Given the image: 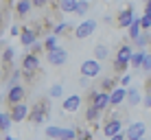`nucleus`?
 Returning a JSON list of instances; mask_svg holds the SVG:
<instances>
[{
    "label": "nucleus",
    "mask_w": 151,
    "mask_h": 140,
    "mask_svg": "<svg viewBox=\"0 0 151 140\" xmlns=\"http://www.w3.org/2000/svg\"><path fill=\"white\" fill-rule=\"evenodd\" d=\"M50 112V105H48V98H42V101H37V105L31 107V114L27 121L31 123V125H42V123L46 121V116H48Z\"/></svg>",
    "instance_id": "obj_1"
},
{
    "label": "nucleus",
    "mask_w": 151,
    "mask_h": 140,
    "mask_svg": "<svg viewBox=\"0 0 151 140\" xmlns=\"http://www.w3.org/2000/svg\"><path fill=\"white\" fill-rule=\"evenodd\" d=\"M46 138L50 140H77V129H70V127H55V125H48L44 129Z\"/></svg>",
    "instance_id": "obj_2"
},
{
    "label": "nucleus",
    "mask_w": 151,
    "mask_h": 140,
    "mask_svg": "<svg viewBox=\"0 0 151 140\" xmlns=\"http://www.w3.org/2000/svg\"><path fill=\"white\" fill-rule=\"evenodd\" d=\"M22 70H24V77L29 81H35V77L40 72V57L35 53H27L22 59Z\"/></svg>",
    "instance_id": "obj_3"
},
{
    "label": "nucleus",
    "mask_w": 151,
    "mask_h": 140,
    "mask_svg": "<svg viewBox=\"0 0 151 140\" xmlns=\"http://www.w3.org/2000/svg\"><path fill=\"white\" fill-rule=\"evenodd\" d=\"M79 72L83 77H90V79H96V77H101V61L99 59H86L81 64Z\"/></svg>",
    "instance_id": "obj_4"
},
{
    "label": "nucleus",
    "mask_w": 151,
    "mask_h": 140,
    "mask_svg": "<svg viewBox=\"0 0 151 140\" xmlns=\"http://www.w3.org/2000/svg\"><path fill=\"white\" fill-rule=\"evenodd\" d=\"M94 31H96V22H94V20H83L81 24H77V29H75V33H72V37L86 39V37H90Z\"/></svg>",
    "instance_id": "obj_5"
},
{
    "label": "nucleus",
    "mask_w": 151,
    "mask_h": 140,
    "mask_svg": "<svg viewBox=\"0 0 151 140\" xmlns=\"http://www.w3.org/2000/svg\"><path fill=\"white\" fill-rule=\"evenodd\" d=\"M46 61L53 64V66H64L66 61H68V53H66V48L57 46L53 50H46Z\"/></svg>",
    "instance_id": "obj_6"
},
{
    "label": "nucleus",
    "mask_w": 151,
    "mask_h": 140,
    "mask_svg": "<svg viewBox=\"0 0 151 140\" xmlns=\"http://www.w3.org/2000/svg\"><path fill=\"white\" fill-rule=\"evenodd\" d=\"M24 96H27V88L24 85H11L7 90V105L11 107V105H15V103H22L24 101Z\"/></svg>",
    "instance_id": "obj_7"
},
{
    "label": "nucleus",
    "mask_w": 151,
    "mask_h": 140,
    "mask_svg": "<svg viewBox=\"0 0 151 140\" xmlns=\"http://www.w3.org/2000/svg\"><path fill=\"white\" fill-rule=\"evenodd\" d=\"M145 134H147V125L142 121H138V123H132L127 127L125 136H127V140H140V138H145Z\"/></svg>",
    "instance_id": "obj_8"
},
{
    "label": "nucleus",
    "mask_w": 151,
    "mask_h": 140,
    "mask_svg": "<svg viewBox=\"0 0 151 140\" xmlns=\"http://www.w3.org/2000/svg\"><path fill=\"white\" fill-rule=\"evenodd\" d=\"M134 20H136V18H134V7L129 4L127 9H123V11L116 15V27L118 29H129Z\"/></svg>",
    "instance_id": "obj_9"
},
{
    "label": "nucleus",
    "mask_w": 151,
    "mask_h": 140,
    "mask_svg": "<svg viewBox=\"0 0 151 140\" xmlns=\"http://www.w3.org/2000/svg\"><path fill=\"white\" fill-rule=\"evenodd\" d=\"M9 112H11V116H13V121H15V123H22L24 118H29L31 107L22 101V103H15V105H11V107H9Z\"/></svg>",
    "instance_id": "obj_10"
},
{
    "label": "nucleus",
    "mask_w": 151,
    "mask_h": 140,
    "mask_svg": "<svg viewBox=\"0 0 151 140\" xmlns=\"http://www.w3.org/2000/svg\"><path fill=\"white\" fill-rule=\"evenodd\" d=\"M121 127H123L121 118L112 116V118H107V123L103 125V134H105L107 138H112V136H116V134H121Z\"/></svg>",
    "instance_id": "obj_11"
},
{
    "label": "nucleus",
    "mask_w": 151,
    "mask_h": 140,
    "mask_svg": "<svg viewBox=\"0 0 151 140\" xmlns=\"http://www.w3.org/2000/svg\"><path fill=\"white\" fill-rule=\"evenodd\" d=\"M37 37H40V33L35 29H27V27H24L22 33H20V42H22L24 48H31V46L37 42Z\"/></svg>",
    "instance_id": "obj_12"
},
{
    "label": "nucleus",
    "mask_w": 151,
    "mask_h": 140,
    "mask_svg": "<svg viewBox=\"0 0 151 140\" xmlns=\"http://www.w3.org/2000/svg\"><path fill=\"white\" fill-rule=\"evenodd\" d=\"M81 103H83V96L72 94V96H68V98H64V103H61V110L68 112V114H72V112H77V110L81 107Z\"/></svg>",
    "instance_id": "obj_13"
},
{
    "label": "nucleus",
    "mask_w": 151,
    "mask_h": 140,
    "mask_svg": "<svg viewBox=\"0 0 151 140\" xmlns=\"http://www.w3.org/2000/svg\"><path fill=\"white\" fill-rule=\"evenodd\" d=\"M90 105H94L96 110L105 112L107 107L112 105V103H110V92H96V96L92 98V103H90Z\"/></svg>",
    "instance_id": "obj_14"
},
{
    "label": "nucleus",
    "mask_w": 151,
    "mask_h": 140,
    "mask_svg": "<svg viewBox=\"0 0 151 140\" xmlns=\"http://www.w3.org/2000/svg\"><path fill=\"white\" fill-rule=\"evenodd\" d=\"M125 98H127V88H125V85H118V88H114V90L110 92V103H112V107L121 105Z\"/></svg>",
    "instance_id": "obj_15"
},
{
    "label": "nucleus",
    "mask_w": 151,
    "mask_h": 140,
    "mask_svg": "<svg viewBox=\"0 0 151 140\" xmlns=\"http://www.w3.org/2000/svg\"><path fill=\"white\" fill-rule=\"evenodd\" d=\"M134 53H136V50H134L129 44H121V46H118V50H116V57H114V59L129 64V61H132V57H134Z\"/></svg>",
    "instance_id": "obj_16"
},
{
    "label": "nucleus",
    "mask_w": 151,
    "mask_h": 140,
    "mask_svg": "<svg viewBox=\"0 0 151 140\" xmlns=\"http://www.w3.org/2000/svg\"><path fill=\"white\" fill-rule=\"evenodd\" d=\"M31 9H33V0H18V2H15V15H18V18L29 15Z\"/></svg>",
    "instance_id": "obj_17"
},
{
    "label": "nucleus",
    "mask_w": 151,
    "mask_h": 140,
    "mask_svg": "<svg viewBox=\"0 0 151 140\" xmlns=\"http://www.w3.org/2000/svg\"><path fill=\"white\" fill-rule=\"evenodd\" d=\"M125 103H127V107H136L142 103V98H140V92L136 88H129L127 90V98H125Z\"/></svg>",
    "instance_id": "obj_18"
},
{
    "label": "nucleus",
    "mask_w": 151,
    "mask_h": 140,
    "mask_svg": "<svg viewBox=\"0 0 151 140\" xmlns=\"http://www.w3.org/2000/svg\"><path fill=\"white\" fill-rule=\"evenodd\" d=\"M116 83H118V79H116L114 75H110V77H103V79H101V85H99V90H101V92H112L114 88H118Z\"/></svg>",
    "instance_id": "obj_19"
},
{
    "label": "nucleus",
    "mask_w": 151,
    "mask_h": 140,
    "mask_svg": "<svg viewBox=\"0 0 151 140\" xmlns=\"http://www.w3.org/2000/svg\"><path fill=\"white\" fill-rule=\"evenodd\" d=\"M53 33L55 35H70V33H75V29H72V24H68V22H57L55 27H53Z\"/></svg>",
    "instance_id": "obj_20"
},
{
    "label": "nucleus",
    "mask_w": 151,
    "mask_h": 140,
    "mask_svg": "<svg viewBox=\"0 0 151 140\" xmlns=\"http://www.w3.org/2000/svg\"><path fill=\"white\" fill-rule=\"evenodd\" d=\"M11 123H15L13 116H11V112H2V114H0V129H2V134H9Z\"/></svg>",
    "instance_id": "obj_21"
},
{
    "label": "nucleus",
    "mask_w": 151,
    "mask_h": 140,
    "mask_svg": "<svg viewBox=\"0 0 151 140\" xmlns=\"http://www.w3.org/2000/svg\"><path fill=\"white\" fill-rule=\"evenodd\" d=\"M145 55H147V50L145 48H140V50H136V53H134V57H132V61H129V66H132V68H140V66H142V61H145Z\"/></svg>",
    "instance_id": "obj_22"
},
{
    "label": "nucleus",
    "mask_w": 151,
    "mask_h": 140,
    "mask_svg": "<svg viewBox=\"0 0 151 140\" xmlns=\"http://www.w3.org/2000/svg\"><path fill=\"white\" fill-rule=\"evenodd\" d=\"M107 57H110V48H107L105 44H96V46H94V59L105 61Z\"/></svg>",
    "instance_id": "obj_23"
},
{
    "label": "nucleus",
    "mask_w": 151,
    "mask_h": 140,
    "mask_svg": "<svg viewBox=\"0 0 151 140\" xmlns=\"http://www.w3.org/2000/svg\"><path fill=\"white\" fill-rule=\"evenodd\" d=\"M101 114H103V112H101V110H96L94 105H88V110H86V121L92 125V123H96L99 118H101Z\"/></svg>",
    "instance_id": "obj_24"
},
{
    "label": "nucleus",
    "mask_w": 151,
    "mask_h": 140,
    "mask_svg": "<svg viewBox=\"0 0 151 140\" xmlns=\"http://www.w3.org/2000/svg\"><path fill=\"white\" fill-rule=\"evenodd\" d=\"M77 4H79V0H59V9L64 13H75Z\"/></svg>",
    "instance_id": "obj_25"
},
{
    "label": "nucleus",
    "mask_w": 151,
    "mask_h": 140,
    "mask_svg": "<svg viewBox=\"0 0 151 140\" xmlns=\"http://www.w3.org/2000/svg\"><path fill=\"white\" fill-rule=\"evenodd\" d=\"M132 42H134V46H136V48H145L147 44H151V35H149V33L138 35V37H136V39H132Z\"/></svg>",
    "instance_id": "obj_26"
},
{
    "label": "nucleus",
    "mask_w": 151,
    "mask_h": 140,
    "mask_svg": "<svg viewBox=\"0 0 151 140\" xmlns=\"http://www.w3.org/2000/svg\"><path fill=\"white\" fill-rule=\"evenodd\" d=\"M57 37H59V35H55V33L46 35V39H44V48H46V50H53V48H57Z\"/></svg>",
    "instance_id": "obj_27"
},
{
    "label": "nucleus",
    "mask_w": 151,
    "mask_h": 140,
    "mask_svg": "<svg viewBox=\"0 0 151 140\" xmlns=\"http://www.w3.org/2000/svg\"><path fill=\"white\" fill-rule=\"evenodd\" d=\"M140 29H142V24H140V20L136 18V20L132 22V27H129V37H132V39H136L138 35H140Z\"/></svg>",
    "instance_id": "obj_28"
},
{
    "label": "nucleus",
    "mask_w": 151,
    "mask_h": 140,
    "mask_svg": "<svg viewBox=\"0 0 151 140\" xmlns=\"http://www.w3.org/2000/svg\"><path fill=\"white\" fill-rule=\"evenodd\" d=\"M13 55H15V50L11 48V46H7V48L2 50V64H11V61H13Z\"/></svg>",
    "instance_id": "obj_29"
},
{
    "label": "nucleus",
    "mask_w": 151,
    "mask_h": 140,
    "mask_svg": "<svg viewBox=\"0 0 151 140\" xmlns=\"http://www.w3.org/2000/svg\"><path fill=\"white\" fill-rule=\"evenodd\" d=\"M94 129H77V140H92Z\"/></svg>",
    "instance_id": "obj_30"
},
{
    "label": "nucleus",
    "mask_w": 151,
    "mask_h": 140,
    "mask_svg": "<svg viewBox=\"0 0 151 140\" xmlns=\"http://www.w3.org/2000/svg\"><path fill=\"white\" fill-rule=\"evenodd\" d=\"M88 9H90V2L88 0H79V4H77V15H86L88 13Z\"/></svg>",
    "instance_id": "obj_31"
},
{
    "label": "nucleus",
    "mask_w": 151,
    "mask_h": 140,
    "mask_svg": "<svg viewBox=\"0 0 151 140\" xmlns=\"http://www.w3.org/2000/svg\"><path fill=\"white\" fill-rule=\"evenodd\" d=\"M20 77H22V72H20V70H13V72H11V77H9V83H7V90H9L11 85H18Z\"/></svg>",
    "instance_id": "obj_32"
},
{
    "label": "nucleus",
    "mask_w": 151,
    "mask_h": 140,
    "mask_svg": "<svg viewBox=\"0 0 151 140\" xmlns=\"http://www.w3.org/2000/svg\"><path fill=\"white\" fill-rule=\"evenodd\" d=\"M140 70L147 72V75H151V53L145 55V61H142V66H140Z\"/></svg>",
    "instance_id": "obj_33"
},
{
    "label": "nucleus",
    "mask_w": 151,
    "mask_h": 140,
    "mask_svg": "<svg viewBox=\"0 0 151 140\" xmlns=\"http://www.w3.org/2000/svg\"><path fill=\"white\" fill-rule=\"evenodd\" d=\"M61 92H64V88H61V83H55L53 88H50L48 96H50V98H57V96H61Z\"/></svg>",
    "instance_id": "obj_34"
},
{
    "label": "nucleus",
    "mask_w": 151,
    "mask_h": 140,
    "mask_svg": "<svg viewBox=\"0 0 151 140\" xmlns=\"http://www.w3.org/2000/svg\"><path fill=\"white\" fill-rule=\"evenodd\" d=\"M140 24H142V31H149V29H151V13H142Z\"/></svg>",
    "instance_id": "obj_35"
},
{
    "label": "nucleus",
    "mask_w": 151,
    "mask_h": 140,
    "mask_svg": "<svg viewBox=\"0 0 151 140\" xmlns=\"http://www.w3.org/2000/svg\"><path fill=\"white\" fill-rule=\"evenodd\" d=\"M129 68V64H125V61H118V59H114V72H125Z\"/></svg>",
    "instance_id": "obj_36"
},
{
    "label": "nucleus",
    "mask_w": 151,
    "mask_h": 140,
    "mask_svg": "<svg viewBox=\"0 0 151 140\" xmlns=\"http://www.w3.org/2000/svg\"><path fill=\"white\" fill-rule=\"evenodd\" d=\"M142 105H145V110H151V94H149V92H147L145 98H142Z\"/></svg>",
    "instance_id": "obj_37"
},
{
    "label": "nucleus",
    "mask_w": 151,
    "mask_h": 140,
    "mask_svg": "<svg viewBox=\"0 0 151 140\" xmlns=\"http://www.w3.org/2000/svg\"><path fill=\"white\" fill-rule=\"evenodd\" d=\"M129 83H132V75H123V77H121V85L127 88Z\"/></svg>",
    "instance_id": "obj_38"
},
{
    "label": "nucleus",
    "mask_w": 151,
    "mask_h": 140,
    "mask_svg": "<svg viewBox=\"0 0 151 140\" xmlns=\"http://www.w3.org/2000/svg\"><path fill=\"white\" fill-rule=\"evenodd\" d=\"M46 4H48V0H33V7H37V9H44Z\"/></svg>",
    "instance_id": "obj_39"
},
{
    "label": "nucleus",
    "mask_w": 151,
    "mask_h": 140,
    "mask_svg": "<svg viewBox=\"0 0 151 140\" xmlns=\"http://www.w3.org/2000/svg\"><path fill=\"white\" fill-rule=\"evenodd\" d=\"M79 85H81V88H88V85H90V77H83V75H81V79H79Z\"/></svg>",
    "instance_id": "obj_40"
},
{
    "label": "nucleus",
    "mask_w": 151,
    "mask_h": 140,
    "mask_svg": "<svg viewBox=\"0 0 151 140\" xmlns=\"http://www.w3.org/2000/svg\"><path fill=\"white\" fill-rule=\"evenodd\" d=\"M110 140H127V136H125V134H116V136H112Z\"/></svg>",
    "instance_id": "obj_41"
},
{
    "label": "nucleus",
    "mask_w": 151,
    "mask_h": 140,
    "mask_svg": "<svg viewBox=\"0 0 151 140\" xmlns=\"http://www.w3.org/2000/svg\"><path fill=\"white\" fill-rule=\"evenodd\" d=\"M145 90L151 94V75H149V79H147V83H145Z\"/></svg>",
    "instance_id": "obj_42"
},
{
    "label": "nucleus",
    "mask_w": 151,
    "mask_h": 140,
    "mask_svg": "<svg viewBox=\"0 0 151 140\" xmlns=\"http://www.w3.org/2000/svg\"><path fill=\"white\" fill-rule=\"evenodd\" d=\"M20 33H22V31H20L18 27H11V35H20Z\"/></svg>",
    "instance_id": "obj_43"
},
{
    "label": "nucleus",
    "mask_w": 151,
    "mask_h": 140,
    "mask_svg": "<svg viewBox=\"0 0 151 140\" xmlns=\"http://www.w3.org/2000/svg\"><path fill=\"white\" fill-rule=\"evenodd\" d=\"M145 13H151V2H145Z\"/></svg>",
    "instance_id": "obj_44"
},
{
    "label": "nucleus",
    "mask_w": 151,
    "mask_h": 140,
    "mask_svg": "<svg viewBox=\"0 0 151 140\" xmlns=\"http://www.w3.org/2000/svg\"><path fill=\"white\" fill-rule=\"evenodd\" d=\"M4 140H15V138H11V136H7V134H4Z\"/></svg>",
    "instance_id": "obj_45"
},
{
    "label": "nucleus",
    "mask_w": 151,
    "mask_h": 140,
    "mask_svg": "<svg viewBox=\"0 0 151 140\" xmlns=\"http://www.w3.org/2000/svg\"><path fill=\"white\" fill-rule=\"evenodd\" d=\"M4 2H11V0H4ZM11 4H13V2H11Z\"/></svg>",
    "instance_id": "obj_46"
},
{
    "label": "nucleus",
    "mask_w": 151,
    "mask_h": 140,
    "mask_svg": "<svg viewBox=\"0 0 151 140\" xmlns=\"http://www.w3.org/2000/svg\"><path fill=\"white\" fill-rule=\"evenodd\" d=\"M145 2H151V0H145Z\"/></svg>",
    "instance_id": "obj_47"
},
{
    "label": "nucleus",
    "mask_w": 151,
    "mask_h": 140,
    "mask_svg": "<svg viewBox=\"0 0 151 140\" xmlns=\"http://www.w3.org/2000/svg\"><path fill=\"white\" fill-rule=\"evenodd\" d=\"M140 140H147V138H140Z\"/></svg>",
    "instance_id": "obj_48"
},
{
    "label": "nucleus",
    "mask_w": 151,
    "mask_h": 140,
    "mask_svg": "<svg viewBox=\"0 0 151 140\" xmlns=\"http://www.w3.org/2000/svg\"><path fill=\"white\" fill-rule=\"evenodd\" d=\"M101 2H105V0H101Z\"/></svg>",
    "instance_id": "obj_49"
}]
</instances>
